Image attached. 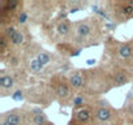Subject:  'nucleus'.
Masks as SVG:
<instances>
[{
  "label": "nucleus",
  "instance_id": "f257e3e1",
  "mask_svg": "<svg viewBox=\"0 0 133 125\" xmlns=\"http://www.w3.org/2000/svg\"><path fill=\"white\" fill-rule=\"evenodd\" d=\"M103 37L102 33V22L101 18L94 17H86L84 20H78L73 22V35L72 42L75 46L78 47H90L97 46L101 43V39Z\"/></svg>",
  "mask_w": 133,
  "mask_h": 125
},
{
  "label": "nucleus",
  "instance_id": "f03ea898",
  "mask_svg": "<svg viewBox=\"0 0 133 125\" xmlns=\"http://www.w3.org/2000/svg\"><path fill=\"white\" fill-rule=\"evenodd\" d=\"M50 91L52 94V98L56 99L61 106H66V103H71L73 96H75V91L71 87L68 78L61 76V74H56L51 78L50 81Z\"/></svg>",
  "mask_w": 133,
  "mask_h": 125
},
{
  "label": "nucleus",
  "instance_id": "7ed1b4c3",
  "mask_svg": "<svg viewBox=\"0 0 133 125\" xmlns=\"http://www.w3.org/2000/svg\"><path fill=\"white\" fill-rule=\"evenodd\" d=\"M93 111L94 119L97 125H116L119 119V112L111 107V104L106 99H97L94 100Z\"/></svg>",
  "mask_w": 133,
  "mask_h": 125
},
{
  "label": "nucleus",
  "instance_id": "20e7f679",
  "mask_svg": "<svg viewBox=\"0 0 133 125\" xmlns=\"http://www.w3.org/2000/svg\"><path fill=\"white\" fill-rule=\"evenodd\" d=\"M111 20L117 24L128 22L133 18V0H123V2H108L104 3Z\"/></svg>",
  "mask_w": 133,
  "mask_h": 125
},
{
  "label": "nucleus",
  "instance_id": "39448f33",
  "mask_svg": "<svg viewBox=\"0 0 133 125\" xmlns=\"http://www.w3.org/2000/svg\"><path fill=\"white\" fill-rule=\"evenodd\" d=\"M26 78V72H20V71H5L3 69L0 72V94L2 96H11L16 90L17 86L25 81Z\"/></svg>",
  "mask_w": 133,
  "mask_h": 125
},
{
  "label": "nucleus",
  "instance_id": "423d86ee",
  "mask_svg": "<svg viewBox=\"0 0 133 125\" xmlns=\"http://www.w3.org/2000/svg\"><path fill=\"white\" fill-rule=\"evenodd\" d=\"M108 77H110V82L112 87H121L132 81L130 69L125 68L124 65H119V64L112 65L111 71L108 72Z\"/></svg>",
  "mask_w": 133,
  "mask_h": 125
},
{
  "label": "nucleus",
  "instance_id": "0eeeda50",
  "mask_svg": "<svg viewBox=\"0 0 133 125\" xmlns=\"http://www.w3.org/2000/svg\"><path fill=\"white\" fill-rule=\"evenodd\" d=\"M0 120L11 125H29V111L25 108L17 107L9 111H5L0 116Z\"/></svg>",
  "mask_w": 133,
  "mask_h": 125
},
{
  "label": "nucleus",
  "instance_id": "6e6552de",
  "mask_svg": "<svg viewBox=\"0 0 133 125\" xmlns=\"http://www.w3.org/2000/svg\"><path fill=\"white\" fill-rule=\"evenodd\" d=\"M114 55L117 60L127 64V68H130L133 64V43L132 42H119L115 40L114 46Z\"/></svg>",
  "mask_w": 133,
  "mask_h": 125
},
{
  "label": "nucleus",
  "instance_id": "1a4fd4ad",
  "mask_svg": "<svg viewBox=\"0 0 133 125\" xmlns=\"http://www.w3.org/2000/svg\"><path fill=\"white\" fill-rule=\"evenodd\" d=\"M68 125H97L94 119V111L93 106H88L85 108L73 109L72 120Z\"/></svg>",
  "mask_w": 133,
  "mask_h": 125
},
{
  "label": "nucleus",
  "instance_id": "9d476101",
  "mask_svg": "<svg viewBox=\"0 0 133 125\" xmlns=\"http://www.w3.org/2000/svg\"><path fill=\"white\" fill-rule=\"evenodd\" d=\"M68 82L75 93H84L86 89V71L76 69L71 72L69 76H66Z\"/></svg>",
  "mask_w": 133,
  "mask_h": 125
},
{
  "label": "nucleus",
  "instance_id": "9b49d317",
  "mask_svg": "<svg viewBox=\"0 0 133 125\" xmlns=\"http://www.w3.org/2000/svg\"><path fill=\"white\" fill-rule=\"evenodd\" d=\"M55 34L60 39H72L73 24L68 18H61L55 24Z\"/></svg>",
  "mask_w": 133,
  "mask_h": 125
},
{
  "label": "nucleus",
  "instance_id": "f8f14e48",
  "mask_svg": "<svg viewBox=\"0 0 133 125\" xmlns=\"http://www.w3.org/2000/svg\"><path fill=\"white\" fill-rule=\"evenodd\" d=\"M51 121L41 108H33L29 111V125H48Z\"/></svg>",
  "mask_w": 133,
  "mask_h": 125
},
{
  "label": "nucleus",
  "instance_id": "ddd939ff",
  "mask_svg": "<svg viewBox=\"0 0 133 125\" xmlns=\"http://www.w3.org/2000/svg\"><path fill=\"white\" fill-rule=\"evenodd\" d=\"M26 71L29 73L34 74V76H39L44 71V67L37 60V57L34 56V53H30L26 57Z\"/></svg>",
  "mask_w": 133,
  "mask_h": 125
},
{
  "label": "nucleus",
  "instance_id": "4468645a",
  "mask_svg": "<svg viewBox=\"0 0 133 125\" xmlns=\"http://www.w3.org/2000/svg\"><path fill=\"white\" fill-rule=\"evenodd\" d=\"M8 39H9V43H11V48H12L13 51L21 48V47L25 44V42H26V37H25L24 30H22V29H18V27L12 33V35H11Z\"/></svg>",
  "mask_w": 133,
  "mask_h": 125
},
{
  "label": "nucleus",
  "instance_id": "2eb2a0df",
  "mask_svg": "<svg viewBox=\"0 0 133 125\" xmlns=\"http://www.w3.org/2000/svg\"><path fill=\"white\" fill-rule=\"evenodd\" d=\"M71 106L73 109H80L90 106V95L86 93H76L71 102Z\"/></svg>",
  "mask_w": 133,
  "mask_h": 125
},
{
  "label": "nucleus",
  "instance_id": "dca6fc26",
  "mask_svg": "<svg viewBox=\"0 0 133 125\" xmlns=\"http://www.w3.org/2000/svg\"><path fill=\"white\" fill-rule=\"evenodd\" d=\"M21 56L18 55V52H16V51H12L9 55H8V57L4 60V63H5V65L8 67V68H11V69H17L20 65H21Z\"/></svg>",
  "mask_w": 133,
  "mask_h": 125
},
{
  "label": "nucleus",
  "instance_id": "f3484780",
  "mask_svg": "<svg viewBox=\"0 0 133 125\" xmlns=\"http://www.w3.org/2000/svg\"><path fill=\"white\" fill-rule=\"evenodd\" d=\"M34 56L37 57V60L41 63L43 67H47L50 63L52 61V59H54V56L48 51H46V50H39V51L34 52Z\"/></svg>",
  "mask_w": 133,
  "mask_h": 125
},
{
  "label": "nucleus",
  "instance_id": "a211bd4d",
  "mask_svg": "<svg viewBox=\"0 0 133 125\" xmlns=\"http://www.w3.org/2000/svg\"><path fill=\"white\" fill-rule=\"evenodd\" d=\"M121 111H123V115H124L129 121L133 122V98L128 99V100L124 103V107H123Z\"/></svg>",
  "mask_w": 133,
  "mask_h": 125
},
{
  "label": "nucleus",
  "instance_id": "6ab92c4d",
  "mask_svg": "<svg viewBox=\"0 0 133 125\" xmlns=\"http://www.w3.org/2000/svg\"><path fill=\"white\" fill-rule=\"evenodd\" d=\"M88 3L86 2H69V3H66V5H68V11L69 13H76L78 11H81Z\"/></svg>",
  "mask_w": 133,
  "mask_h": 125
},
{
  "label": "nucleus",
  "instance_id": "aec40b11",
  "mask_svg": "<svg viewBox=\"0 0 133 125\" xmlns=\"http://www.w3.org/2000/svg\"><path fill=\"white\" fill-rule=\"evenodd\" d=\"M0 125H11V124H8V122H5V121H2V120H0Z\"/></svg>",
  "mask_w": 133,
  "mask_h": 125
},
{
  "label": "nucleus",
  "instance_id": "412c9836",
  "mask_svg": "<svg viewBox=\"0 0 133 125\" xmlns=\"http://www.w3.org/2000/svg\"><path fill=\"white\" fill-rule=\"evenodd\" d=\"M48 125H55V124H54V122H50V124H48Z\"/></svg>",
  "mask_w": 133,
  "mask_h": 125
},
{
  "label": "nucleus",
  "instance_id": "4be33fe9",
  "mask_svg": "<svg viewBox=\"0 0 133 125\" xmlns=\"http://www.w3.org/2000/svg\"><path fill=\"white\" fill-rule=\"evenodd\" d=\"M116 125H121V124H116Z\"/></svg>",
  "mask_w": 133,
  "mask_h": 125
}]
</instances>
